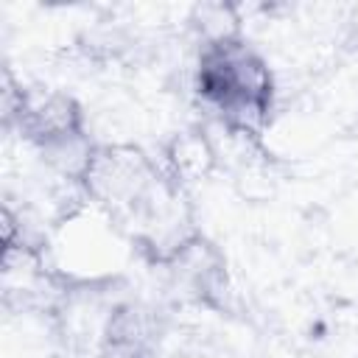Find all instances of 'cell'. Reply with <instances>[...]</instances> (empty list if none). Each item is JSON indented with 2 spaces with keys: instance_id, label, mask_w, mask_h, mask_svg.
<instances>
[{
  "instance_id": "obj_2",
  "label": "cell",
  "mask_w": 358,
  "mask_h": 358,
  "mask_svg": "<svg viewBox=\"0 0 358 358\" xmlns=\"http://www.w3.org/2000/svg\"><path fill=\"white\" fill-rule=\"evenodd\" d=\"M3 109L6 129L14 126L64 179H81L95 145L87 140L84 109L73 95L50 87H14L11 78H6Z\"/></svg>"
},
{
  "instance_id": "obj_3",
  "label": "cell",
  "mask_w": 358,
  "mask_h": 358,
  "mask_svg": "<svg viewBox=\"0 0 358 358\" xmlns=\"http://www.w3.org/2000/svg\"><path fill=\"white\" fill-rule=\"evenodd\" d=\"M157 316L140 302L115 305L101 327V358H154Z\"/></svg>"
},
{
  "instance_id": "obj_1",
  "label": "cell",
  "mask_w": 358,
  "mask_h": 358,
  "mask_svg": "<svg viewBox=\"0 0 358 358\" xmlns=\"http://www.w3.org/2000/svg\"><path fill=\"white\" fill-rule=\"evenodd\" d=\"M196 92L232 134L257 137L274 106V78L266 59L235 31L207 36L201 45Z\"/></svg>"
}]
</instances>
